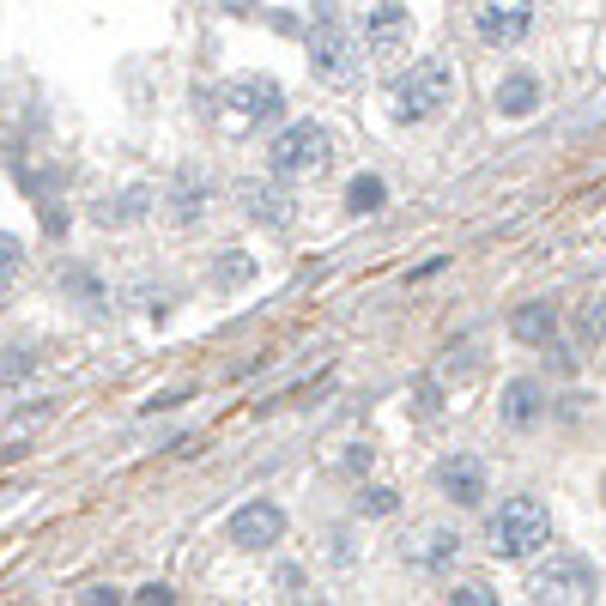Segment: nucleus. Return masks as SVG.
Listing matches in <instances>:
<instances>
[{"label":"nucleus","mask_w":606,"mask_h":606,"mask_svg":"<svg viewBox=\"0 0 606 606\" xmlns=\"http://www.w3.org/2000/svg\"><path fill=\"white\" fill-rule=\"evenodd\" d=\"M454 553H461L454 528H424L419 540H412V564H424V570H437V564H454Z\"/></svg>","instance_id":"15"},{"label":"nucleus","mask_w":606,"mask_h":606,"mask_svg":"<svg viewBox=\"0 0 606 606\" xmlns=\"http://www.w3.org/2000/svg\"><path fill=\"white\" fill-rule=\"evenodd\" d=\"M67 292H79V297H86V303H104V285L91 280L86 267H74V273H67Z\"/></svg>","instance_id":"22"},{"label":"nucleus","mask_w":606,"mask_h":606,"mask_svg":"<svg viewBox=\"0 0 606 606\" xmlns=\"http://www.w3.org/2000/svg\"><path fill=\"white\" fill-rule=\"evenodd\" d=\"M37 358L31 352H0V382H12V377H25V370H31Z\"/></svg>","instance_id":"24"},{"label":"nucleus","mask_w":606,"mask_h":606,"mask_svg":"<svg viewBox=\"0 0 606 606\" xmlns=\"http://www.w3.org/2000/svg\"><path fill=\"white\" fill-rule=\"evenodd\" d=\"M486 540L498 558H528L540 546H553V516H546L540 498H509L498 504V516L486 521Z\"/></svg>","instance_id":"2"},{"label":"nucleus","mask_w":606,"mask_h":606,"mask_svg":"<svg viewBox=\"0 0 606 606\" xmlns=\"http://www.w3.org/2000/svg\"><path fill=\"white\" fill-rule=\"evenodd\" d=\"M449 600H454V606H491V600H498V595H491L486 583H461V588H454Z\"/></svg>","instance_id":"23"},{"label":"nucleus","mask_w":606,"mask_h":606,"mask_svg":"<svg viewBox=\"0 0 606 606\" xmlns=\"http://www.w3.org/2000/svg\"><path fill=\"white\" fill-rule=\"evenodd\" d=\"M146 201H152L146 188H128V195L116 201V213H109V206H104V225H109V218H116V225H128V218H140V213H146Z\"/></svg>","instance_id":"19"},{"label":"nucleus","mask_w":606,"mask_h":606,"mask_svg":"<svg viewBox=\"0 0 606 606\" xmlns=\"http://www.w3.org/2000/svg\"><path fill=\"white\" fill-rule=\"evenodd\" d=\"M498 109H504L509 121L534 116V109H540V79H534V74H509L504 86H498Z\"/></svg>","instance_id":"14"},{"label":"nucleus","mask_w":606,"mask_h":606,"mask_svg":"<svg viewBox=\"0 0 606 606\" xmlns=\"http://www.w3.org/2000/svg\"><path fill=\"white\" fill-rule=\"evenodd\" d=\"M303 55H310V74L334 91L358 86V74H364V37H352V25H340L334 12H322L303 31Z\"/></svg>","instance_id":"1"},{"label":"nucleus","mask_w":606,"mask_h":606,"mask_svg":"<svg viewBox=\"0 0 606 606\" xmlns=\"http://www.w3.org/2000/svg\"><path fill=\"white\" fill-rule=\"evenodd\" d=\"M237 201H243V213L255 218V225H292V188H285V176L280 183H243L237 188Z\"/></svg>","instance_id":"11"},{"label":"nucleus","mask_w":606,"mask_h":606,"mask_svg":"<svg viewBox=\"0 0 606 606\" xmlns=\"http://www.w3.org/2000/svg\"><path fill=\"white\" fill-rule=\"evenodd\" d=\"M595 588H600V576H595V564L588 558H546L540 570L528 576V595L534 600H546V606H583V600H595Z\"/></svg>","instance_id":"5"},{"label":"nucleus","mask_w":606,"mask_h":606,"mask_svg":"<svg viewBox=\"0 0 606 606\" xmlns=\"http://www.w3.org/2000/svg\"><path fill=\"white\" fill-rule=\"evenodd\" d=\"M79 600H86V606H104V600H121V595H116V588H86Z\"/></svg>","instance_id":"26"},{"label":"nucleus","mask_w":606,"mask_h":606,"mask_svg":"<svg viewBox=\"0 0 606 606\" xmlns=\"http://www.w3.org/2000/svg\"><path fill=\"white\" fill-rule=\"evenodd\" d=\"M206 201H213V183H206V176L195 170V164H183V170H176V183H170V218L176 225H195V218L206 213Z\"/></svg>","instance_id":"12"},{"label":"nucleus","mask_w":606,"mask_h":606,"mask_svg":"<svg viewBox=\"0 0 606 606\" xmlns=\"http://www.w3.org/2000/svg\"><path fill=\"white\" fill-rule=\"evenodd\" d=\"M328 158H334V140H328L322 121H292V128H280L273 146H267L273 176H285V183H292V176H322Z\"/></svg>","instance_id":"4"},{"label":"nucleus","mask_w":606,"mask_h":606,"mask_svg":"<svg viewBox=\"0 0 606 606\" xmlns=\"http://www.w3.org/2000/svg\"><path fill=\"white\" fill-rule=\"evenodd\" d=\"M19 267H25V243L12 237V231H0V285H7Z\"/></svg>","instance_id":"20"},{"label":"nucleus","mask_w":606,"mask_h":606,"mask_svg":"<svg viewBox=\"0 0 606 606\" xmlns=\"http://www.w3.org/2000/svg\"><path fill=\"white\" fill-rule=\"evenodd\" d=\"M280 540H285V509L273 498H250L231 516V546H243V553H267Z\"/></svg>","instance_id":"8"},{"label":"nucleus","mask_w":606,"mask_h":606,"mask_svg":"<svg viewBox=\"0 0 606 606\" xmlns=\"http://www.w3.org/2000/svg\"><path fill=\"white\" fill-rule=\"evenodd\" d=\"M382 195H389V188H382L377 176H358V183L346 188V206H352V213H377Z\"/></svg>","instance_id":"17"},{"label":"nucleus","mask_w":606,"mask_h":606,"mask_svg":"<svg viewBox=\"0 0 606 606\" xmlns=\"http://www.w3.org/2000/svg\"><path fill=\"white\" fill-rule=\"evenodd\" d=\"M225 104L237 109V121H273L280 116V86L267 74H250V79H231Z\"/></svg>","instance_id":"10"},{"label":"nucleus","mask_w":606,"mask_h":606,"mask_svg":"<svg viewBox=\"0 0 606 606\" xmlns=\"http://www.w3.org/2000/svg\"><path fill=\"white\" fill-rule=\"evenodd\" d=\"M412 43V12L401 0H370L364 7V49L382 55V61H401Z\"/></svg>","instance_id":"7"},{"label":"nucleus","mask_w":606,"mask_h":606,"mask_svg":"<svg viewBox=\"0 0 606 606\" xmlns=\"http://www.w3.org/2000/svg\"><path fill=\"white\" fill-rule=\"evenodd\" d=\"M255 273V261L243 255V250H225V261H218V285H243Z\"/></svg>","instance_id":"18"},{"label":"nucleus","mask_w":606,"mask_h":606,"mask_svg":"<svg viewBox=\"0 0 606 606\" xmlns=\"http://www.w3.org/2000/svg\"><path fill=\"white\" fill-rule=\"evenodd\" d=\"M358 509H364V516H394V509H401V498H394L389 486H370L364 498H358Z\"/></svg>","instance_id":"21"},{"label":"nucleus","mask_w":606,"mask_h":606,"mask_svg":"<svg viewBox=\"0 0 606 606\" xmlns=\"http://www.w3.org/2000/svg\"><path fill=\"white\" fill-rule=\"evenodd\" d=\"M509 334L528 340V346H546V340L558 334V310L553 303H521V310L509 315Z\"/></svg>","instance_id":"13"},{"label":"nucleus","mask_w":606,"mask_h":606,"mask_svg":"<svg viewBox=\"0 0 606 606\" xmlns=\"http://www.w3.org/2000/svg\"><path fill=\"white\" fill-rule=\"evenodd\" d=\"M473 31L491 49H516L534 31V0H473Z\"/></svg>","instance_id":"6"},{"label":"nucleus","mask_w":606,"mask_h":606,"mask_svg":"<svg viewBox=\"0 0 606 606\" xmlns=\"http://www.w3.org/2000/svg\"><path fill=\"white\" fill-rule=\"evenodd\" d=\"M454 98V74L449 61H412L401 79H394V121H431L437 109H449Z\"/></svg>","instance_id":"3"},{"label":"nucleus","mask_w":606,"mask_h":606,"mask_svg":"<svg viewBox=\"0 0 606 606\" xmlns=\"http://www.w3.org/2000/svg\"><path fill=\"white\" fill-rule=\"evenodd\" d=\"M437 486L449 491V504L473 509L486 498V461H479V454H449V461L437 467Z\"/></svg>","instance_id":"9"},{"label":"nucleus","mask_w":606,"mask_h":606,"mask_svg":"<svg viewBox=\"0 0 606 606\" xmlns=\"http://www.w3.org/2000/svg\"><path fill=\"white\" fill-rule=\"evenodd\" d=\"M504 419L509 424H534V419H540V382H534V377L509 382V389H504Z\"/></svg>","instance_id":"16"},{"label":"nucleus","mask_w":606,"mask_h":606,"mask_svg":"<svg viewBox=\"0 0 606 606\" xmlns=\"http://www.w3.org/2000/svg\"><path fill=\"white\" fill-rule=\"evenodd\" d=\"M134 600H146V606H170L176 595H170V588H164V583H146L140 595H134Z\"/></svg>","instance_id":"25"}]
</instances>
